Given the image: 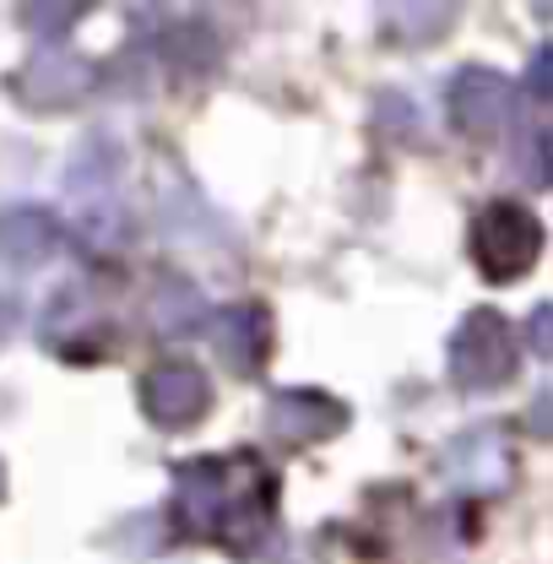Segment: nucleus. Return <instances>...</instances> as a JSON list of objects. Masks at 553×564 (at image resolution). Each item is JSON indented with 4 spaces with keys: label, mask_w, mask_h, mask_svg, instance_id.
Masks as SVG:
<instances>
[{
    "label": "nucleus",
    "mask_w": 553,
    "mask_h": 564,
    "mask_svg": "<svg viewBox=\"0 0 553 564\" xmlns=\"http://www.w3.org/2000/svg\"><path fill=\"white\" fill-rule=\"evenodd\" d=\"M543 256V217L521 202H488L473 217V267L488 282L527 278Z\"/></svg>",
    "instance_id": "f03ea898"
},
{
    "label": "nucleus",
    "mask_w": 553,
    "mask_h": 564,
    "mask_svg": "<svg viewBox=\"0 0 553 564\" xmlns=\"http://www.w3.org/2000/svg\"><path fill=\"white\" fill-rule=\"evenodd\" d=\"M0 494H6V467H0Z\"/></svg>",
    "instance_id": "4468645a"
},
{
    "label": "nucleus",
    "mask_w": 553,
    "mask_h": 564,
    "mask_svg": "<svg viewBox=\"0 0 553 564\" xmlns=\"http://www.w3.org/2000/svg\"><path fill=\"white\" fill-rule=\"evenodd\" d=\"M451 126L473 141H494L516 115V87L488 66H467L451 82Z\"/></svg>",
    "instance_id": "39448f33"
},
{
    "label": "nucleus",
    "mask_w": 553,
    "mask_h": 564,
    "mask_svg": "<svg viewBox=\"0 0 553 564\" xmlns=\"http://www.w3.org/2000/svg\"><path fill=\"white\" fill-rule=\"evenodd\" d=\"M141 408H147V419L158 423V429H169V434L196 429L212 408L207 369H196V364H185V358L147 369V380H141Z\"/></svg>",
    "instance_id": "20e7f679"
},
{
    "label": "nucleus",
    "mask_w": 553,
    "mask_h": 564,
    "mask_svg": "<svg viewBox=\"0 0 553 564\" xmlns=\"http://www.w3.org/2000/svg\"><path fill=\"white\" fill-rule=\"evenodd\" d=\"M212 352L223 358V369L234 375H261L267 369V352H272V315L261 304H223L207 321Z\"/></svg>",
    "instance_id": "423d86ee"
},
{
    "label": "nucleus",
    "mask_w": 553,
    "mask_h": 564,
    "mask_svg": "<svg viewBox=\"0 0 553 564\" xmlns=\"http://www.w3.org/2000/svg\"><path fill=\"white\" fill-rule=\"evenodd\" d=\"M174 532L223 549H256L276 516V473L250 451L202 456L174 473Z\"/></svg>",
    "instance_id": "f257e3e1"
},
{
    "label": "nucleus",
    "mask_w": 553,
    "mask_h": 564,
    "mask_svg": "<svg viewBox=\"0 0 553 564\" xmlns=\"http://www.w3.org/2000/svg\"><path fill=\"white\" fill-rule=\"evenodd\" d=\"M532 337H538V352H549V310L532 315Z\"/></svg>",
    "instance_id": "ddd939ff"
},
{
    "label": "nucleus",
    "mask_w": 553,
    "mask_h": 564,
    "mask_svg": "<svg viewBox=\"0 0 553 564\" xmlns=\"http://www.w3.org/2000/svg\"><path fill=\"white\" fill-rule=\"evenodd\" d=\"M152 315H158V332H169V337H185V332H196V326H207V304L196 299V288L191 282H163V293L152 299Z\"/></svg>",
    "instance_id": "9b49d317"
},
{
    "label": "nucleus",
    "mask_w": 553,
    "mask_h": 564,
    "mask_svg": "<svg viewBox=\"0 0 553 564\" xmlns=\"http://www.w3.org/2000/svg\"><path fill=\"white\" fill-rule=\"evenodd\" d=\"M527 87H532V98H549V50L532 61V76H527Z\"/></svg>",
    "instance_id": "f8f14e48"
},
{
    "label": "nucleus",
    "mask_w": 553,
    "mask_h": 564,
    "mask_svg": "<svg viewBox=\"0 0 553 564\" xmlns=\"http://www.w3.org/2000/svg\"><path fill=\"white\" fill-rule=\"evenodd\" d=\"M516 369H521L516 326L499 310H473L451 337V380L473 397H488V391L510 386Z\"/></svg>",
    "instance_id": "7ed1b4c3"
},
{
    "label": "nucleus",
    "mask_w": 553,
    "mask_h": 564,
    "mask_svg": "<svg viewBox=\"0 0 553 564\" xmlns=\"http://www.w3.org/2000/svg\"><path fill=\"white\" fill-rule=\"evenodd\" d=\"M267 423L288 445H321L347 423V408L326 391H276L272 408H267Z\"/></svg>",
    "instance_id": "0eeeda50"
},
{
    "label": "nucleus",
    "mask_w": 553,
    "mask_h": 564,
    "mask_svg": "<svg viewBox=\"0 0 553 564\" xmlns=\"http://www.w3.org/2000/svg\"><path fill=\"white\" fill-rule=\"evenodd\" d=\"M61 245V223L44 207H6L0 212V261L17 272H33L55 256Z\"/></svg>",
    "instance_id": "1a4fd4ad"
},
{
    "label": "nucleus",
    "mask_w": 553,
    "mask_h": 564,
    "mask_svg": "<svg viewBox=\"0 0 553 564\" xmlns=\"http://www.w3.org/2000/svg\"><path fill=\"white\" fill-rule=\"evenodd\" d=\"M71 191L82 196V228L93 234V245H109L115 223H120V202L115 196V158L104 147H93L82 163H71Z\"/></svg>",
    "instance_id": "6e6552de"
},
{
    "label": "nucleus",
    "mask_w": 553,
    "mask_h": 564,
    "mask_svg": "<svg viewBox=\"0 0 553 564\" xmlns=\"http://www.w3.org/2000/svg\"><path fill=\"white\" fill-rule=\"evenodd\" d=\"M17 87H22L39 109H61L71 93L87 87V66H82V61H33V76H22Z\"/></svg>",
    "instance_id": "9d476101"
}]
</instances>
